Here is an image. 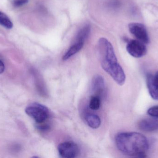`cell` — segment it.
<instances>
[{"instance_id":"obj_9","label":"cell","mask_w":158,"mask_h":158,"mask_svg":"<svg viewBox=\"0 0 158 158\" xmlns=\"http://www.w3.org/2000/svg\"><path fill=\"white\" fill-rule=\"evenodd\" d=\"M138 127L144 132H153L158 130V119L148 118L142 120L138 123Z\"/></svg>"},{"instance_id":"obj_14","label":"cell","mask_w":158,"mask_h":158,"mask_svg":"<svg viewBox=\"0 0 158 158\" xmlns=\"http://www.w3.org/2000/svg\"><path fill=\"white\" fill-rule=\"evenodd\" d=\"M147 113L151 117L158 118V106L150 108L148 110Z\"/></svg>"},{"instance_id":"obj_12","label":"cell","mask_w":158,"mask_h":158,"mask_svg":"<svg viewBox=\"0 0 158 158\" xmlns=\"http://www.w3.org/2000/svg\"><path fill=\"white\" fill-rule=\"evenodd\" d=\"M0 25L8 29L12 28L13 27V23L9 17L1 11H0Z\"/></svg>"},{"instance_id":"obj_1","label":"cell","mask_w":158,"mask_h":158,"mask_svg":"<svg viewBox=\"0 0 158 158\" xmlns=\"http://www.w3.org/2000/svg\"><path fill=\"white\" fill-rule=\"evenodd\" d=\"M117 148L123 154L131 156L145 157L149 148L147 138L137 132H123L116 137Z\"/></svg>"},{"instance_id":"obj_3","label":"cell","mask_w":158,"mask_h":158,"mask_svg":"<svg viewBox=\"0 0 158 158\" xmlns=\"http://www.w3.org/2000/svg\"><path fill=\"white\" fill-rule=\"evenodd\" d=\"M25 112L28 116L34 120L37 124L45 122L50 115L48 108L38 103H33L29 105L25 109Z\"/></svg>"},{"instance_id":"obj_7","label":"cell","mask_w":158,"mask_h":158,"mask_svg":"<svg viewBox=\"0 0 158 158\" xmlns=\"http://www.w3.org/2000/svg\"><path fill=\"white\" fill-rule=\"evenodd\" d=\"M147 84L151 97L154 100H158V71L154 75L151 73L147 74Z\"/></svg>"},{"instance_id":"obj_11","label":"cell","mask_w":158,"mask_h":158,"mask_svg":"<svg viewBox=\"0 0 158 158\" xmlns=\"http://www.w3.org/2000/svg\"><path fill=\"white\" fill-rule=\"evenodd\" d=\"M85 120L87 125L92 129H97L101 125V120L98 115L88 113L85 116Z\"/></svg>"},{"instance_id":"obj_16","label":"cell","mask_w":158,"mask_h":158,"mask_svg":"<svg viewBox=\"0 0 158 158\" xmlns=\"http://www.w3.org/2000/svg\"><path fill=\"white\" fill-rule=\"evenodd\" d=\"M5 70V66L3 62L0 60V74H2V73L4 72Z\"/></svg>"},{"instance_id":"obj_5","label":"cell","mask_w":158,"mask_h":158,"mask_svg":"<svg viewBox=\"0 0 158 158\" xmlns=\"http://www.w3.org/2000/svg\"><path fill=\"white\" fill-rule=\"evenodd\" d=\"M126 50L131 55L136 58L144 56L147 52L145 44L138 40L129 41L126 46Z\"/></svg>"},{"instance_id":"obj_4","label":"cell","mask_w":158,"mask_h":158,"mask_svg":"<svg viewBox=\"0 0 158 158\" xmlns=\"http://www.w3.org/2000/svg\"><path fill=\"white\" fill-rule=\"evenodd\" d=\"M57 149L60 156L64 158L77 157L80 152L78 146L71 141L61 143L58 145Z\"/></svg>"},{"instance_id":"obj_2","label":"cell","mask_w":158,"mask_h":158,"mask_svg":"<svg viewBox=\"0 0 158 158\" xmlns=\"http://www.w3.org/2000/svg\"><path fill=\"white\" fill-rule=\"evenodd\" d=\"M98 49L101 57V66L105 71L118 65L114 48L111 44L105 38H101L98 42Z\"/></svg>"},{"instance_id":"obj_6","label":"cell","mask_w":158,"mask_h":158,"mask_svg":"<svg viewBox=\"0 0 158 158\" xmlns=\"http://www.w3.org/2000/svg\"><path fill=\"white\" fill-rule=\"evenodd\" d=\"M130 32L137 39L145 44L149 43V37L146 28L143 24L139 23H132L129 24Z\"/></svg>"},{"instance_id":"obj_13","label":"cell","mask_w":158,"mask_h":158,"mask_svg":"<svg viewBox=\"0 0 158 158\" xmlns=\"http://www.w3.org/2000/svg\"><path fill=\"white\" fill-rule=\"evenodd\" d=\"M101 105V98L97 96L94 95L91 96L89 102V107L93 110L99 109Z\"/></svg>"},{"instance_id":"obj_8","label":"cell","mask_w":158,"mask_h":158,"mask_svg":"<svg viewBox=\"0 0 158 158\" xmlns=\"http://www.w3.org/2000/svg\"><path fill=\"white\" fill-rule=\"evenodd\" d=\"M92 91L94 95L97 96L101 98L105 92V82L104 78L99 75L94 76L92 80Z\"/></svg>"},{"instance_id":"obj_10","label":"cell","mask_w":158,"mask_h":158,"mask_svg":"<svg viewBox=\"0 0 158 158\" xmlns=\"http://www.w3.org/2000/svg\"><path fill=\"white\" fill-rule=\"evenodd\" d=\"M84 41L76 39L75 42L71 45V47L67 51L63 57L64 60H67L75 55L82 48L84 44Z\"/></svg>"},{"instance_id":"obj_15","label":"cell","mask_w":158,"mask_h":158,"mask_svg":"<svg viewBox=\"0 0 158 158\" xmlns=\"http://www.w3.org/2000/svg\"><path fill=\"white\" fill-rule=\"evenodd\" d=\"M28 2V0H15L14 5L16 7H19L26 4Z\"/></svg>"}]
</instances>
